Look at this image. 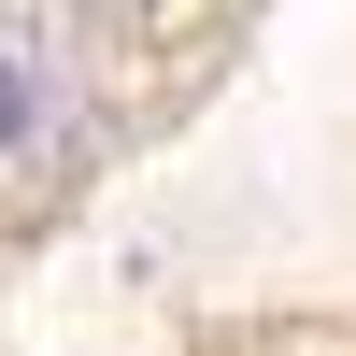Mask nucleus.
<instances>
[{"label":"nucleus","mask_w":356,"mask_h":356,"mask_svg":"<svg viewBox=\"0 0 356 356\" xmlns=\"http://www.w3.org/2000/svg\"><path fill=\"white\" fill-rule=\"evenodd\" d=\"M15 114H29V100H15V72H0V143H15Z\"/></svg>","instance_id":"obj_1"}]
</instances>
